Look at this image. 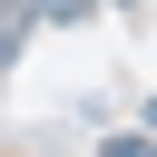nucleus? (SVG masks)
Wrapping results in <instances>:
<instances>
[{
    "label": "nucleus",
    "mask_w": 157,
    "mask_h": 157,
    "mask_svg": "<svg viewBox=\"0 0 157 157\" xmlns=\"http://www.w3.org/2000/svg\"><path fill=\"white\" fill-rule=\"evenodd\" d=\"M29 29H39V0H0V69L29 49Z\"/></svg>",
    "instance_id": "nucleus-1"
},
{
    "label": "nucleus",
    "mask_w": 157,
    "mask_h": 157,
    "mask_svg": "<svg viewBox=\"0 0 157 157\" xmlns=\"http://www.w3.org/2000/svg\"><path fill=\"white\" fill-rule=\"evenodd\" d=\"M98 0H39V20H88Z\"/></svg>",
    "instance_id": "nucleus-2"
},
{
    "label": "nucleus",
    "mask_w": 157,
    "mask_h": 157,
    "mask_svg": "<svg viewBox=\"0 0 157 157\" xmlns=\"http://www.w3.org/2000/svg\"><path fill=\"white\" fill-rule=\"evenodd\" d=\"M147 128H157V98H147Z\"/></svg>",
    "instance_id": "nucleus-3"
}]
</instances>
